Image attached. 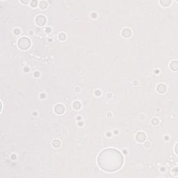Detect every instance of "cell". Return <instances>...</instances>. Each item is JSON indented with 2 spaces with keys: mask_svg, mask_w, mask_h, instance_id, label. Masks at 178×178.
<instances>
[{
  "mask_svg": "<svg viewBox=\"0 0 178 178\" xmlns=\"http://www.w3.org/2000/svg\"><path fill=\"white\" fill-rule=\"evenodd\" d=\"M36 6H38V2L36 1H32L31 2V7H36Z\"/></svg>",
  "mask_w": 178,
  "mask_h": 178,
  "instance_id": "7c38bea8",
  "label": "cell"
},
{
  "mask_svg": "<svg viewBox=\"0 0 178 178\" xmlns=\"http://www.w3.org/2000/svg\"><path fill=\"white\" fill-rule=\"evenodd\" d=\"M146 138H147L146 134L144 132H138L137 134L136 135V141L138 142H144L146 140Z\"/></svg>",
  "mask_w": 178,
  "mask_h": 178,
  "instance_id": "277c9868",
  "label": "cell"
},
{
  "mask_svg": "<svg viewBox=\"0 0 178 178\" xmlns=\"http://www.w3.org/2000/svg\"><path fill=\"white\" fill-rule=\"evenodd\" d=\"M160 4H161V6H163L164 7H167V6H169V5L171 4V1H166V0L160 1Z\"/></svg>",
  "mask_w": 178,
  "mask_h": 178,
  "instance_id": "30bf717a",
  "label": "cell"
},
{
  "mask_svg": "<svg viewBox=\"0 0 178 178\" xmlns=\"http://www.w3.org/2000/svg\"><path fill=\"white\" fill-rule=\"evenodd\" d=\"M39 7L40 9L42 10H44V9H46L47 7V3L45 1H41L39 2V4H38Z\"/></svg>",
  "mask_w": 178,
  "mask_h": 178,
  "instance_id": "9c48e42d",
  "label": "cell"
},
{
  "mask_svg": "<svg viewBox=\"0 0 178 178\" xmlns=\"http://www.w3.org/2000/svg\"><path fill=\"white\" fill-rule=\"evenodd\" d=\"M35 21H36L37 25H38V26H44L46 24L47 18L43 15H39L36 17Z\"/></svg>",
  "mask_w": 178,
  "mask_h": 178,
  "instance_id": "3957f363",
  "label": "cell"
},
{
  "mask_svg": "<svg viewBox=\"0 0 178 178\" xmlns=\"http://www.w3.org/2000/svg\"><path fill=\"white\" fill-rule=\"evenodd\" d=\"M152 124L153 125H157L159 124V121H158V119H157V118H153V119L152 120Z\"/></svg>",
  "mask_w": 178,
  "mask_h": 178,
  "instance_id": "8fae6325",
  "label": "cell"
},
{
  "mask_svg": "<svg viewBox=\"0 0 178 178\" xmlns=\"http://www.w3.org/2000/svg\"><path fill=\"white\" fill-rule=\"evenodd\" d=\"M31 43L30 39L27 37H21L17 41V46L22 50H27L30 48Z\"/></svg>",
  "mask_w": 178,
  "mask_h": 178,
  "instance_id": "7a4b0ae2",
  "label": "cell"
},
{
  "mask_svg": "<svg viewBox=\"0 0 178 178\" xmlns=\"http://www.w3.org/2000/svg\"><path fill=\"white\" fill-rule=\"evenodd\" d=\"M100 168L107 172L119 170L123 164V157L118 150L114 148L104 150L98 158Z\"/></svg>",
  "mask_w": 178,
  "mask_h": 178,
  "instance_id": "6da1fadb",
  "label": "cell"
},
{
  "mask_svg": "<svg viewBox=\"0 0 178 178\" xmlns=\"http://www.w3.org/2000/svg\"><path fill=\"white\" fill-rule=\"evenodd\" d=\"M65 107L61 104H58L54 107V111L57 114H63L65 112Z\"/></svg>",
  "mask_w": 178,
  "mask_h": 178,
  "instance_id": "5b68a950",
  "label": "cell"
},
{
  "mask_svg": "<svg viewBox=\"0 0 178 178\" xmlns=\"http://www.w3.org/2000/svg\"><path fill=\"white\" fill-rule=\"evenodd\" d=\"M122 35L125 38H129L132 35V31H130V29H125L122 31Z\"/></svg>",
  "mask_w": 178,
  "mask_h": 178,
  "instance_id": "52a82bcc",
  "label": "cell"
},
{
  "mask_svg": "<svg viewBox=\"0 0 178 178\" xmlns=\"http://www.w3.org/2000/svg\"><path fill=\"white\" fill-rule=\"evenodd\" d=\"M166 90V86L161 84H159V85L157 86V91L159 92V93H164Z\"/></svg>",
  "mask_w": 178,
  "mask_h": 178,
  "instance_id": "ba28073f",
  "label": "cell"
},
{
  "mask_svg": "<svg viewBox=\"0 0 178 178\" xmlns=\"http://www.w3.org/2000/svg\"><path fill=\"white\" fill-rule=\"evenodd\" d=\"M170 68L173 71H177L178 69V61L175 60V61H172L170 64Z\"/></svg>",
  "mask_w": 178,
  "mask_h": 178,
  "instance_id": "8992f818",
  "label": "cell"
}]
</instances>
